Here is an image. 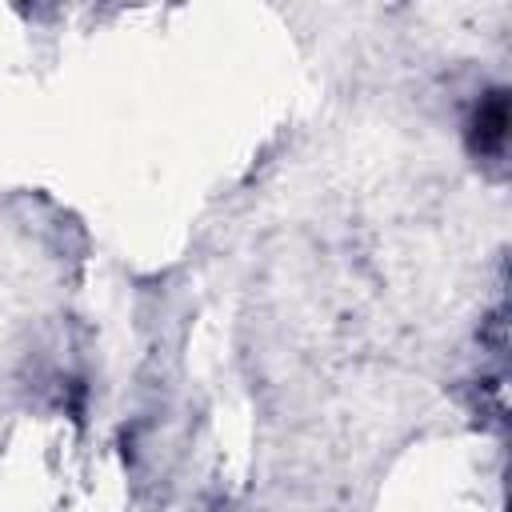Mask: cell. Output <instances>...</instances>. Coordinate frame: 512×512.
Here are the masks:
<instances>
[{"mask_svg":"<svg viewBox=\"0 0 512 512\" xmlns=\"http://www.w3.org/2000/svg\"><path fill=\"white\" fill-rule=\"evenodd\" d=\"M468 148L476 160H504L508 152V92L492 88L468 116Z\"/></svg>","mask_w":512,"mask_h":512,"instance_id":"obj_1","label":"cell"}]
</instances>
